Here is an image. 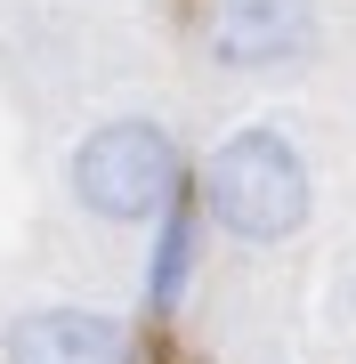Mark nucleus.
<instances>
[{"label":"nucleus","instance_id":"nucleus-1","mask_svg":"<svg viewBox=\"0 0 356 364\" xmlns=\"http://www.w3.org/2000/svg\"><path fill=\"white\" fill-rule=\"evenodd\" d=\"M203 195L235 243H284L308 219V162L291 154L284 130H235L203 170Z\"/></svg>","mask_w":356,"mask_h":364},{"label":"nucleus","instance_id":"nucleus-2","mask_svg":"<svg viewBox=\"0 0 356 364\" xmlns=\"http://www.w3.org/2000/svg\"><path fill=\"white\" fill-rule=\"evenodd\" d=\"M178 178H186V162L162 122H97L73 146V195L97 219H154L178 195Z\"/></svg>","mask_w":356,"mask_h":364},{"label":"nucleus","instance_id":"nucleus-3","mask_svg":"<svg viewBox=\"0 0 356 364\" xmlns=\"http://www.w3.org/2000/svg\"><path fill=\"white\" fill-rule=\"evenodd\" d=\"M203 49L227 73H276L316 57V9L308 0H203Z\"/></svg>","mask_w":356,"mask_h":364},{"label":"nucleus","instance_id":"nucleus-4","mask_svg":"<svg viewBox=\"0 0 356 364\" xmlns=\"http://www.w3.org/2000/svg\"><path fill=\"white\" fill-rule=\"evenodd\" d=\"M9 364H130V340H122L114 316H90V308H33L16 316L9 340H0Z\"/></svg>","mask_w":356,"mask_h":364},{"label":"nucleus","instance_id":"nucleus-5","mask_svg":"<svg viewBox=\"0 0 356 364\" xmlns=\"http://www.w3.org/2000/svg\"><path fill=\"white\" fill-rule=\"evenodd\" d=\"M162 235H154V259H146V299L154 308H178L186 299V275H195V251H203V235H195V210H186L178 195L154 210Z\"/></svg>","mask_w":356,"mask_h":364}]
</instances>
